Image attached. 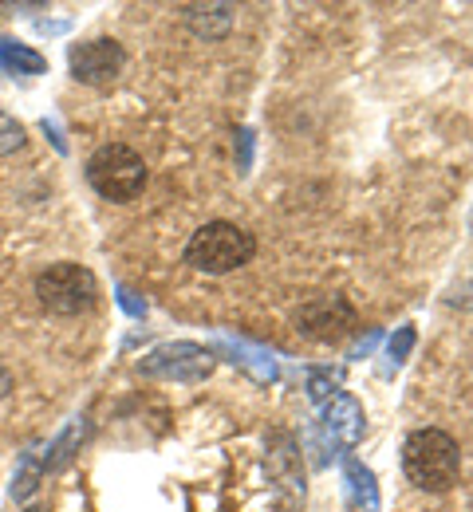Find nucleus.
<instances>
[{
    "mask_svg": "<svg viewBox=\"0 0 473 512\" xmlns=\"http://www.w3.org/2000/svg\"><path fill=\"white\" fill-rule=\"evenodd\" d=\"M403 473L410 477V485L426 493L450 489L462 473L458 442L446 430H414L403 442Z\"/></svg>",
    "mask_w": 473,
    "mask_h": 512,
    "instance_id": "obj_1",
    "label": "nucleus"
},
{
    "mask_svg": "<svg viewBox=\"0 0 473 512\" xmlns=\"http://www.w3.org/2000/svg\"><path fill=\"white\" fill-rule=\"evenodd\" d=\"M253 253H257L253 233H245V229L233 225V221H209V225H202V229L190 237V245H186V264L205 272V276H225V272L249 264Z\"/></svg>",
    "mask_w": 473,
    "mask_h": 512,
    "instance_id": "obj_2",
    "label": "nucleus"
},
{
    "mask_svg": "<svg viewBox=\"0 0 473 512\" xmlns=\"http://www.w3.org/2000/svg\"><path fill=\"white\" fill-rule=\"evenodd\" d=\"M87 182L107 201H135L146 186V162L131 146L107 142L87 158Z\"/></svg>",
    "mask_w": 473,
    "mask_h": 512,
    "instance_id": "obj_3",
    "label": "nucleus"
},
{
    "mask_svg": "<svg viewBox=\"0 0 473 512\" xmlns=\"http://www.w3.org/2000/svg\"><path fill=\"white\" fill-rule=\"evenodd\" d=\"M36 300H40V308H48L52 316H79V312L95 308L99 284H95L91 268L60 260V264H48V268L36 276Z\"/></svg>",
    "mask_w": 473,
    "mask_h": 512,
    "instance_id": "obj_4",
    "label": "nucleus"
},
{
    "mask_svg": "<svg viewBox=\"0 0 473 512\" xmlns=\"http://www.w3.org/2000/svg\"><path fill=\"white\" fill-rule=\"evenodd\" d=\"M209 371H213V351H205L202 343H190V339L162 343L138 359V375L162 379V383H202L209 379Z\"/></svg>",
    "mask_w": 473,
    "mask_h": 512,
    "instance_id": "obj_5",
    "label": "nucleus"
},
{
    "mask_svg": "<svg viewBox=\"0 0 473 512\" xmlns=\"http://www.w3.org/2000/svg\"><path fill=\"white\" fill-rule=\"evenodd\" d=\"M296 331L320 343H336L355 331V308L343 296H312L296 312Z\"/></svg>",
    "mask_w": 473,
    "mask_h": 512,
    "instance_id": "obj_6",
    "label": "nucleus"
},
{
    "mask_svg": "<svg viewBox=\"0 0 473 512\" xmlns=\"http://www.w3.org/2000/svg\"><path fill=\"white\" fill-rule=\"evenodd\" d=\"M127 64V52L123 44L115 40H87V44H75L68 52L71 79L87 83V87H107L119 79V71Z\"/></svg>",
    "mask_w": 473,
    "mask_h": 512,
    "instance_id": "obj_7",
    "label": "nucleus"
},
{
    "mask_svg": "<svg viewBox=\"0 0 473 512\" xmlns=\"http://www.w3.org/2000/svg\"><path fill=\"white\" fill-rule=\"evenodd\" d=\"M320 430H324V442L336 449V453H351V449L363 442V430H367V414L363 406L339 390L336 398L324 406V418H320Z\"/></svg>",
    "mask_w": 473,
    "mask_h": 512,
    "instance_id": "obj_8",
    "label": "nucleus"
},
{
    "mask_svg": "<svg viewBox=\"0 0 473 512\" xmlns=\"http://www.w3.org/2000/svg\"><path fill=\"white\" fill-rule=\"evenodd\" d=\"M213 347L241 371L253 375V383H276L280 379V367H276V355L269 347L245 339V335H233V331H213Z\"/></svg>",
    "mask_w": 473,
    "mask_h": 512,
    "instance_id": "obj_9",
    "label": "nucleus"
},
{
    "mask_svg": "<svg viewBox=\"0 0 473 512\" xmlns=\"http://www.w3.org/2000/svg\"><path fill=\"white\" fill-rule=\"evenodd\" d=\"M265 465H269V477L284 493L304 497V465H300V449H296V438H292V434H284V430L272 434Z\"/></svg>",
    "mask_w": 473,
    "mask_h": 512,
    "instance_id": "obj_10",
    "label": "nucleus"
},
{
    "mask_svg": "<svg viewBox=\"0 0 473 512\" xmlns=\"http://www.w3.org/2000/svg\"><path fill=\"white\" fill-rule=\"evenodd\" d=\"M343 493H347V505L355 512H379V485H375V473L347 457L343 461Z\"/></svg>",
    "mask_w": 473,
    "mask_h": 512,
    "instance_id": "obj_11",
    "label": "nucleus"
},
{
    "mask_svg": "<svg viewBox=\"0 0 473 512\" xmlns=\"http://www.w3.org/2000/svg\"><path fill=\"white\" fill-rule=\"evenodd\" d=\"M0 71L4 75H44L48 60L28 48V44H16V40H0Z\"/></svg>",
    "mask_w": 473,
    "mask_h": 512,
    "instance_id": "obj_12",
    "label": "nucleus"
},
{
    "mask_svg": "<svg viewBox=\"0 0 473 512\" xmlns=\"http://www.w3.org/2000/svg\"><path fill=\"white\" fill-rule=\"evenodd\" d=\"M186 20H190V28L205 36V40H221L229 28H233V8L229 4H194V8H186Z\"/></svg>",
    "mask_w": 473,
    "mask_h": 512,
    "instance_id": "obj_13",
    "label": "nucleus"
},
{
    "mask_svg": "<svg viewBox=\"0 0 473 512\" xmlns=\"http://www.w3.org/2000/svg\"><path fill=\"white\" fill-rule=\"evenodd\" d=\"M87 430H91V426H87V418H75L68 430H64V434H60V438L48 446V453H40V461H44V477H48V473H56L60 465H68L71 453H75V449H79V442L87 438Z\"/></svg>",
    "mask_w": 473,
    "mask_h": 512,
    "instance_id": "obj_14",
    "label": "nucleus"
},
{
    "mask_svg": "<svg viewBox=\"0 0 473 512\" xmlns=\"http://www.w3.org/2000/svg\"><path fill=\"white\" fill-rule=\"evenodd\" d=\"M40 481H44V461H40L36 449H28V453L20 457L16 477H12V501H28V497L40 489Z\"/></svg>",
    "mask_w": 473,
    "mask_h": 512,
    "instance_id": "obj_15",
    "label": "nucleus"
},
{
    "mask_svg": "<svg viewBox=\"0 0 473 512\" xmlns=\"http://www.w3.org/2000/svg\"><path fill=\"white\" fill-rule=\"evenodd\" d=\"M414 343H418V331L410 327V323H403L395 335H391V343H387V371H399L406 363V355L414 351Z\"/></svg>",
    "mask_w": 473,
    "mask_h": 512,
    "instance_id": "obj_16",
    "label": "nucleus"
},
{
    "mask_svg": "<svg viewBox=\"0 0 473 512\" xmlns=\"http://www.w3.org/2000/svg\"><path fill=\"white\" fill-rule=\"evenodd\" d=\"M304 390H308V398H312L316 406H328V402L339 394V375L336 371H312L308 383H304Z\"/></svg>",
    "mask_w": 473,
    "mask_h": 512,
    "instance_id": "obj_17",
    "label": "nucleus"
},
{
    "mask_svg": "<svg viewBox=\"0 0 473 512\" xmlns=\"http://www.w3.org/2000/svg\"><path fill=\"white\" fill-rule=\"evenodd\" d=\"M24 142H28V134H24V123H16L12 115H4V111H0V158L16 154Z\"/></svg>",
    "mask_w": 473,
    "mask_h": 512,
    "instance_id": "obj_18",
    "label": "nucleus"
},
{
    "mask_svg": "<svg viewBox=\"0 0 473 512\" xmlns=\"http://www.w3.org/2000/svg\"><path fill=\"white\" fill-rule=\"evenodd\" d=\"M115 296H119V308H123L127 316H135V320H142V316H146V300L138 296L135 288H127V284H119V288H115Z\"/></svg>",
    "mask_w": 473,
    "mask_h": 512,
    "instance_id": "obj_19",
    "label": "nucleus"
},
{
    "mask_svg": "<svg viewBox=\"0 0 473 512\" xmlns=\"http://www.w3.org/2000/svg\"><path fill=\"white\" fill-rule=\"evenodd\" d=\"M237 170H241V174L253 170V130L249 127L237 130Z\"/></svg>",
    "mask_w": 473,
    "mask_h": 512,
    "instance_id": "obj_20",
    "label": "nucleus"
},
{
    "mask_svg": "<svg viewBox=\"0 0 473 512\" xmlns=\"http://www.w3.org/2000/svg\"><path fill=\"white\" fill-rule=\"evenodd\" d=\"M375 343H379V331H371L367 339H359V343L351 347V359H363V355H371V347H375Z\"/></svg>",
    "mask_w": 473,
    "mask_h": 512,
    "instance_id": "obj_21",
    "label": "nucleus"
},
{
    "mask_svg": "<svg viewBox=\"0 0 473 512\" xmlns=\"http://www.w3.org/2000/svg\"><path fill=\"white\" fill-rule=\"evenodd\" d=\"M44 134H52V142H56V150H60V154L68 150V142L60 138V127H56V123H48V119H44Z\"/></svg>",
    "mask_w": 473,
    "mask_h": 512,
    "instance_id": "obj_22",
    "label": "nucleus"
},
{
    "mask_svg": "<svg viewBox=\"0 0 473 512\" xmlns=\"http://www.w3.org/2000/svg\"><path fill=\"white\" fill-rule=\"evenodd\" d=\"M8 390H12V375H8V367L0 363V398H8Z\"/></svg>",
    "mask_w": 473,
    "mask_h": 512,
    "instance_id": "obj_23",
    "label": "nucleus"
},
{
    "mask_svg": "<svg viewBox=\"0 0 473 512\" xmlns=\"http://www.w3.org/2000/svg\"><path fill=\"white\" fill-rule=\"evenodd\" d=\"M24 512H44V509H36V505H32V509H24Z\"/></svg>",
    "mask_w": 473,
    "mask_h": 512,
    "instance_id": "obj_24",
    "label": "nucleus"
}]
</instances>
